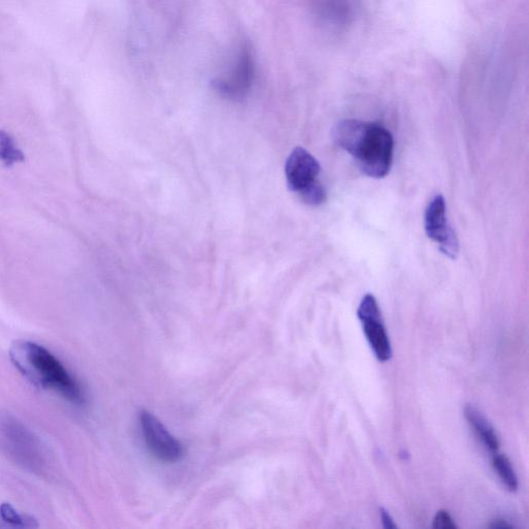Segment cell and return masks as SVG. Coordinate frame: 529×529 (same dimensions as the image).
<instances>
[{
	"instance_id": "obj_7",
	"label": "cell",
	"mask_w": 529,
	"mask_h": 529,
	"mask_svg": "<svg viewBox=\"0 0 529 529\" xmlns=\"http://www.w3.org/2000/svg\"><path fill=\"white\" fill-rule=\"evenodd\" d=\"M140 423L147 448L154 457L166 463H175L182 459L183 445L157 417L148 411H142Z\"/></svg>"
},
{
	"instance_id": "obj_11",
	"label": "cell",
	"mask_w": 529,
	"mask_h": 529,
	"mask_svg": "<svg viewBox=\"0 0 529 529\" xmlns=\"http://www.w3.org/2000/svg\"><path fill=\"white\" fill-rule=\"evenodd\" d=\"M493 468L510 491L518 489V479L510 460L504 455H495Z\"/></svg>"
},
{
	"instance_id": "obj_14",
	"label": "cell",
	"mask_w": 529,
	"mask_h": 529,
	"mask_svg": "<svg viewBox=\"0 0 529 529\" xmlns=\"http://www.w3.org/2000/svg\"><path fill=\"white\" fill-rule=\"evenodd\" d=\"M381 517L386 528H396L392 517L384 508L381 509Z\"/></svg>"
},
{
	"instance_id": "obj_12",
	"label": "cell",
	"mask_w": 529,
	"mask_h": 529,
	"mask_svg": "<svg viewBox=\"0 0 529 529\" xmlns=\"http://www.w3.org/2000/svg\"><path fill=\"white\" fill-rule=\"evenodd\" d=\"M0 517L6 522L13 524L18 527H35V520L28 517H24L19 514L13 507L8 504H4L0 507Z\"/></svg>"
},
{
	"instance_id": "obj_6",
	"label": "cell",
	"mask_w": 529,
	"mask_h": 529,
	"mask_svg": "<svg viewBox=\"0 0 529 529\" xmlns=\"http://www.w3.org/2000/svg\"><path fill=\"white\" fill-rule=\"evenodd\" d=\"M425 232L428 238L440 246L446 257L455 260L459 254V241L447 219L446 200L443 195L434 196L424 216Z\"/></svg>"
},
{
	"instance_id": "obj_3",
	"label": "cell",
	"mask_w": 529,
	"mask_h": 529,
	"mask_svg": "<svg viewBox=\"0 0 529 529\" xmlns=\"http://www.w3.org/2000/svg\"><path fill=\"white\" fill-rule=\"evenodd\" d=\"M0 451L31 474L48 477L52 471L51 456L43 441L10 414H0Z\"/></svg>"
},
{
	"instance_id": "obj_1",
	"label": "cell",
	"mask_w": 529,
	"mask_h": 529,
	"mask_svg": "<svg viewBox=\"0 0 529 529\" xmlns=\"http://www.w3.org/2000/svg\"><path fill=\"white\" fill-rule=\"evenodd\" d=\"M336 144L352 155L361 171L371 178H384L391 169L394 152L392 134L377 123L344 120L333 131Z\"/></svg>"
},
{
	"instance_id": "obj_8",
	"label": "cell",
	"mask_w": 529,
	"mask_h": 529,
	"mask_svg": "<svg viewBox=\"0 0 529 529\" xmlns=\"http://www.w3.org/2000/svg\"><path fill=\"white\" fill-rule=\"evenodd\" d=\"M365 336L377 358L386 362L392 357V348L382 316L367 318L361 321Z\"/></svg>"
},
{
	"instance_id": "obj_4",
	"label": "cell",
	"mask_w": 529,
	"mask_h": 529,
	"mask_svg": "<svg viewBox=\"0 0 529 529\" xmlns=\"http://www.w3.org/2000/svg\"><path fill=\"white\" fill-rule=\"evenodd\" d=\"M321 166L317 159L302 147L295 148L286 163V177L289 189L298 194L308 205L325 203L327 193L319 181Z\"/></svg>"
},
{
	"instance_id": "obj_10",
	"label": "cell",
	"mask_w": 529,
	"mask_h": 529,
	"mask_svg": "<svg viewBox=\"0 0 529 529\" xmlns=\"http://www.w3.org/2000/svg\"><path fill=\"white\" fill-rule=\"evenodd\" d=\"M24 153L18 148L14 138L0 130V161L7 166L24 162Z\"/></svg>"
},
{
	"instance_id": "obj_15",
	"label": "cell",
	"mask_w": 529,
	"mask_h": 529,
	"mask_svg": "<svg viewBox=\"0 0 529 529\" xmlns=\"http://www.w3.org/2000/svg\"><path fill=\"white\" fill-rule=\"evenodd\" d=\"M489 527L491 528H512L513 525L509 524L508 521L504 519H496V520H493L489 524Z\"/></svg>"
},
{
	"instance_id": "obj_13",
	"label": "cell",
	"mask_w": 529,
	"mask_h": 529,
	"mask_svg": "<svg viewBox=\"0 0 529 529\" xmlns=\"http://www.w3.org/2000/svg\"><path fill=\"white\" fill-rule=\"evenodd\" d=\"M433 528L455 529L457 528L453 518L447 511H439L433 519Z\"/></svg>"
},
{
	"instance_id": "obj_5",
	"label": "cell",
	"mask_w": 529,
	"mask_h": 529,
	"mask_svg": "<svg viewBox=\"0 0 529 529\" xmlns=\"http://www.w3.org/2000/svg\"><path fill=\"white\" fill-rule=\"evenodd\" d=\"M256 78V61L250 46L243 45L231 68L212 81L217 93L231 101H241L251 92Z\"/></svg>"
},
{
	"instance_id": "obj_2",
	"label": "cell",
	"mask_w": 529,
	"mask_h": 529,
	"mask_svg": "<svg viewBox=\"0 0 529 529\" xmlns=\"http://www.w3.org/2000/svg\"><path fill=\"white\" fill-rule=\"evenodd\" d=\"M10 359L31 384L52 390L75 404H82L85 395L70 371L49 350L29 340H16Z\"/></svg>"
},
{
	"instance_id": "obj_9",
	"label": "cell",
	"mask_w": 529,
	"mask_h": 529,
	"mask_svg": "<svg viewBox=\"0 0 529 529\" xmlns=\"http://www.w3.org/2000/svg\"><path fill=\"white\" fill-rule=\"evenodd\" d=\"M465 419L473 426L478 437L491 452H496L500 448V441L497 435L486 419V417L474 406L468 404L464 409Z\"/></svg>"
}]
</instances>
